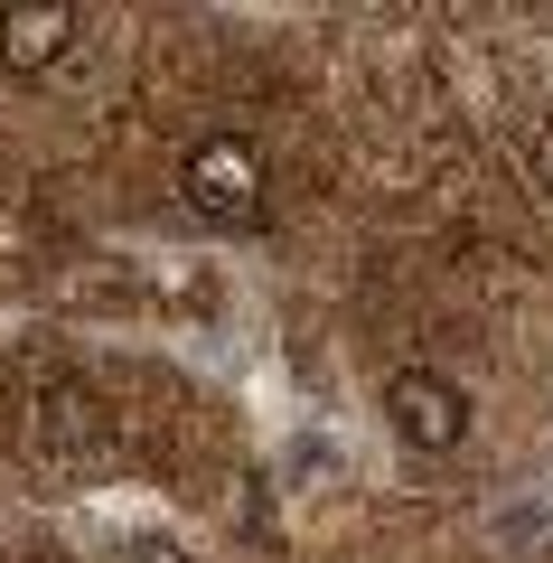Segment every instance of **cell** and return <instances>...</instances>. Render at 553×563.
Returning a JSON list of instances; mask_svg holds the SVG:
<instances>
[{
	"label": "cell",
	"instance_id": "1",
	"mask_svg": "<svg viewBox=\"0 0 553 563\" xmlns=\"http://www.w3.org/2000/svg\"><path fill=\"white\" fill-rule=\"evenodd\" d=\"M178 188H188V207L217 225H244L263 207V151L244 132H207L188 161H178Z\"/></svg>",
	"mask_w": 553,
	"mask_h": 563
},
{
	"label": "cell",
	"instance_id": "2",
	"mask_svg": "<svg viewBox=\"0 0 553 563\" xmlns=\"http://www.w3.org/2000/svg\"><path fill=\"white\" fill-rule=\"evenodd\" d=\"M385 422H395L413 451H460L469 442V395L432 366H395L385 376Z\"/></svg>",
	"mask_w": 553,
	"mask_h": 563
},
{
	"label": "cell",
	"instance_id": "3",
	"mask_svg": "<svg viewBox=\"0 0 553 563\" xmlns=\"http://www.w3.org/2000/svg\"><path fill=\"white\" fill-rule=\"evenodd\" d=\"M66 47H76V10H66V0H20V10H0V66H10V76H47Z\"/></svg>",
	"mask_w": 553,
	"mask_h": 563
},
{
	"label": "cell",
	"instance_id": "4",
	"mask_svg": "<svg viewBox=\"0 0 553 563\" xmlns=\"http://www.w3.org/2000/svg\"><path fill=\"white\" fill-rule=\"evenodd\" d=\"M122 563H188V544H169V536H132V544H122Z\"/></svg>",
	"mask_w": 553,
	"mask_h": 563
},
{
	"label": "cell",
	"instance_id": "5",
	"mask_svg": "<svg viewBox=\"0 0 553 563\" xmlns=\"http://www.w3.org/2000/svg\"><path fill=\"white\" fill-rule=\"evenodd\" d=\"M534 169L553 179V113H544V132H534Z\"/></svg>",
	"mask_w": 553,
	"mask_h": 563
}]
</instances>
